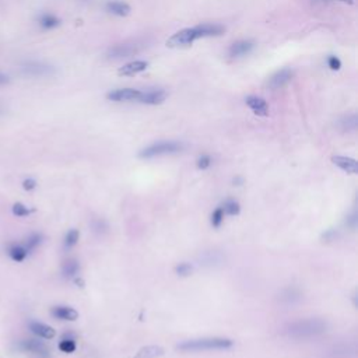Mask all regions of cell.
Wrapping results in <instances>:
<instances>
[{
  "label": "cell",
  "instance_id": "cell-1",
  "mask_svg": "<svg viewBox=\"0 0 358 358\" xmlns=\"http://www.w3.org/2000/svg\"><path fill=\"white\" fill-rule=\"evenodd\" d=\"M225 28L220 24H214V22H203L196 27L192 28H185L178 32H175L168 41H167V46L169 48H180V46H188L190 44H193L195 41L200 40V38H209V37H219Z\"/></svg>",
  "mask_w": 358,
  "mask_h": 358
},
{
  "label": "cell",
  "instance_id": "cell-2",
  "mask_svg": "<svg viewBox=\"0 0 358 358\" xmlns=\"http://www.w3.org/2000/svg\"><path fill=\"white\" fill-rule=\"evenodd\" d=\"M326 323L322 319H305L298 320L294 323H290L284 329V333L290 338L294 340H307V338L316 337L319 335L326 332Z\"/></svg>",
  "mask_w": 358,
  "mask_h": 358
},
{
  "label": "cell",
  "instance_id": "cell-3",
  "mask_svg": "<svg viewBox=\"0 0 358 358\" xmlns=\"http://www.w3.org/2000/svg\"><path fill=\"white\" fill-rule=\"evenodd\" d=\"M232 346L234 343L229 338L204 337L182 341L177 346V348L185 353H198V351H210V350H227Z\"/></svg>",
  "mask_w": 358,
  "mask_h": 358
},
{
  "label": "cell",
  "instance_id": "cell-4",
  "mask_svg": "<svg viewBox=\"0 0 358 358\" xmlns=\"http://www.w3.org/2000/svg\"><path fill=\"white\" fill-rule=\"evenodd\" d=\"M185 149V144L180 141H158L153 143L143 149L139 153L140 158H156L161 156H171V154H178Z\"/></svg>",
  "mask_w": 358,
  "mask_h": 358
},
{
  "label": "cell",
  "instance_id": "cell-5",
  "mask_svg": "<svg viewBox=\"0 0 358 358\" xmlns=\"http://www.w3.org/2000/svg\"><path fill=\"white\" fill-rule=\"evenodd\" d=\"M20 71L25 77H32V79H42V77H50L55 74V67L41 62V60H25L20 65Z\"/></svg>",
  "mask_w": 358,
  "mask_h": 358
},
{
  "label": "cell",
  "instance_id": "cell-6",
  "mask_svg": "<svg viewBox=\"0 0 358 358\" xmlns=\"http://www.w3.org/2000/svg\"><path fill=\"white\" fill-rule=\"evenodd\" d=\"M143 48H144V44L140 41H126L123 44H118V45L110 48L107 52V58L111 60L125 59V58H129V56L139 53Z\"/></svg>",
  "mask_w": 358,
  "mask_h": 358
},
{
  "label": "cell",
  "instance_id": "cell-7",
  "mask_svg": "<svg viewBox=\"0 0 358 358\" xmlns=\"http://www.w3.org/2000/svg\"><path fill=\"white\" fill-rule=\"evenodd\" d=\"M141 91L137 89H118L110 91L107 98L113 102H139Z\"/></svg>",
  "mask_w": 358,
  "mask_h": 358
},
{
  "label": "cell",
  "instance_id": "cell-8",
  "mask_svg": "<svg viewBox=\"0 0 358 358\" xmlns=\"http://www.w3.org/2000/svg\"><path fill=\"white\" fill-rule=\"evenodd\" d=\"M294 77V70L290 67H283V69L277 70L268 81V87L270 90H279L283 89L284 86H287L290 81Z\"/></svg>",
  "mask_w": 358,
  "mask_h": 358
},
{
  "label": "cell",
  "instance_id": "cell-9",
  "mask_svg": "<svg viewBox=\"0 0 358 358\" xmlns=\"http://www.w3.org/2000/svg\"><path fill=\"white\" fill-rule=\"evenodd\" d=\"M255 48V42L249 40H241L234 42L228 48V56L231 59H239L249 55Z\"/></svg>",
  "mask_w": 358,
  "mask_h": 358
},
{
  "label": "cell",
  "instance_id": "cell-10",
  "mask_svg": "<svg viewBox=\"0 0 358 358\" xmlns=\"http://www.w3.org/2000/svg\"><path fill=\"white\" fill-rule=\"evenodd\" d=\"M19 347L22 351L31 353V354H34L35 357L38 358L49 357V350H48V347L42 341H38V340H22Z\"/></svg>",
  "mask_w": 358,
  "mask_h": 358
},
{
  "label": "cell",
  "instance_id": "cell-11",
  "mask_svg": "<svg viewBox=\"0 0 358 358\" xmlns=\"http://www.w3.org/2000/svg\"><path fill=\"white\" fill-rule=\"evenodd\" d=\"M167 100V92L161 89H151L141 91L139 102L144 105H159Z\"/></svg>",
  "mask_w": 358,
  "mask_h": 358
},
{
  "label": "cell",
  "instance_id": "cell-12",
  "mask_svg": "<svg viewBox=\"0 0 358 358\" xmlns=\"http://www.w3.org/2000/svg\"><path fill=\"white\" fill-rule=\"evenodd\" d=\"M105 10L113 14V16H118V17H126L129 16L130 11V6L126 3V1H122V0H108L105 3Z\"/></svg>",
  "mask_w": 358,
  "mask_h": 358
},
{
  "label": "cell",
  "instance_id": "cell-13",
  "mask_svg": "<svg viewBox=\"0 0 358 358\" xmlns=\"http://www.w3.org/2000/svg\"><path fill=\"white\" fill-rule=\"evenodd\" d=\"M245 101H246V105L250 108V111H252L253 113H256L258 116H268V102L263 100L262 97H258V95H249Z\"/></svg>",
  "mask_w": 358,
  "mask_h": 358
},
{
  "label": "cell",
  "instance_id": "cell-14",
  "mask_svg": "<svg viewBox=\"0 0 358 358\" xmlns=\"http://www.w3.org/2000/svg\"><path fill=\"white\" fill-rule=\"evenodd\" d=\"M147 67H149V62H146V60H133V62L123 65V67H120L118 74L119 76H136L141 71H144Z\"/></svg>",
  "mask_w": 358,
  "mask_h": 358
},
{
  "label": "cell",
  "instance_id": "cell-15",
  "mask_svg": "<svg viewBox=\"0 0 358 358\" xmlns=\"http://www.w3.org/2000/svg\"><path fill=\"white\" fill-rule=\"evenodd\" d=\"M333 164L337 165L338 168L347 174H357L358 172V162L354 158H350V157H344V156H335L333 158Z\"/></svg>",
  "mask_w": 358,
  "mask_h": 358
},
{
  "label": "cell",
  "instance_id": "cell-16",
  "mask_svg": "<svg viewBox=\"0 0 358 358\" xmlns=\"http://www.w3.org/2000/svg\"><path fill=\"white\" fill-rule=\"evenodd\" d=\"M38 25L42 30H53L60 25V19L58 16H55L53 13H41L38 16Z\"/></svg>",
  "mask_w": 358,
  "mask_h": 358
},
{
  "label": "cell",
  "instance_id": "cell-17",
  "mask_svg": "<svg viewBox=\"0 0 358 358\" xmlns=\"http://www.w3.org/2000/svg\"><path fill=\"white\" fill-rule=\"evenodd\" d=\"M30 329L34 335H37L38 337L46 338V340L53 338L55 337V335H56L55 329L50 328L48 325H45V323H40V322H32L30 325Z\"/></svg>",
  "mask_w": 358,
  "mask_h": 358
},
{
  "label": "cell",
  "instance_id": "cell-18",
  "mask_svg": "<svg viewBox=\"0 0 358 358\" xmlns=\"http://www.w3.org/2000/svg\"><path fill=\"white\" fill-rule=\"evenodd\" d=\"M52 315L55 318L62 319V320H76L79 318L77 311L70 307H55L52 309Z\"/></svg>",
  "mask_w": 358,
  "mask_h": 358
},
{
  "label": "cell",
  "instance_id": "cell-19",
  "mask_svg": "<svg viewBox=\"0 0 358 358\" xmlns=\"http://www.w3.org/2000/svg\"><path fill=\"white\" fill-rule=\"evenodd\" d=\"M164 354V350L158 346H149L140 350L134 358H159Z\"/></svg>",
  "mask_w": 358,
  "mask_h": 358
},
{
  "label": "cell",
  "instance_id": "cell-20",
  "mask_svg": "<svg viewBox=\"0 0 358 358\" xmlns=\"http://www.w3.org/2000/svg\"><path fill=\"white\" fill-rule=\"evenodd\" d=\"M28 253H30L28 249L25 248V246H22V245H13L9 249V255H10V258L14 262H22V260H25V258L28 256Z\"/></svg>",
  "mask_w": 358,
  "mask_h": 358
},
{
  "label": "cell",
  "instance_id": "cell-21",
  "mask_svg": "<svg viewBox=\"0 0 358 358\" xmlns=\"http://www.w3.org/2000/svg\"><path fill=\"white\" fill-rule=\"evenodd\" d=\"M358 126V118L356 113H351L347 115L344 118H341L340 120V128L344 130V132H354Z\"/></svg>",
  "mask_w": 358,
  "mask_h": 358
},
{
  "label": "cell",
  "instance_id": "cell-22",
  "mask_svg": "<svg viewBox=\"0 0 358 358\" xmlns=\"http://www.w3.org/2000/svg\"><path fill=\"white\" fill-rule=\"evenodd\" d=\"M77 271H79V263L76 262V260H67V262H65V265H63V276L65 277H74L76 274H77Z\"/></svg>",
  "mask_w": 358,
  "mask_h": 358
},
{
  "label": "cell",
  "instance_id": "cell-23",
  "mask_svg": "<svg viewBox=\"0 0 358 358\" xmlns=\"http://www.w3.org/2000/svg\"><path fill=\"white\" fill-rule=\"evenodd\" d=\"M79 238H80L79 231H77V229H70L69 232L66 234V237H65V246H66V248L74 246V245L79 242Z\"/></svg>",
  "mask_w": 358,
  "mask_h": 358
},
{
  "label": "cell",
  "instance_id": "cell-24",
  "mask_svg": "<svg viewBox=\"0 0 358 358\" xmlns=\"http://www.w3.org/2000/svg\"><path fill=\"white\" fill-rule=\"evenodd\" d=\"M224 216H225V213H224L223 207H219V209L214 210L213 214H211V225L216 227V228H219L220 225L223 224V221H224Z\"/></svg>",
  "mask_w": 358,
  "mask_h": 358
},
{
  "label": "cell",
  "instance_id": "cell-25",
  "mask_svg": "<svg viewBox=\"0 0 358 358\" xmlns=\"http://www.w3.org/2000/svg\"><path fill=\"white\" fill-rule=\"evenodd\" d=\"M59 350L62 353L70 354L76 350V341L73 338H63L59 343Z\"/></svg>",
  "mask_w": 358,
  "mask_h": 358
},
{
  "label": "cell",
  "instance_id": "cell-26",
  "mask_svg": "<svg viewBox=\"0 0 358 358\" xmlns=\"http://www.w3.org/2000/svg\"><path fill=\"white\" fill-rule=\"evenodd\" d=\"M223 210H224V213L225 214H228V216H237L239 214V204L237 201H234V200H227L225 203H224V206H223Z\"/></svg>",
  "mask_w": 358,
  "mask_h": 358
},
{
  "label": "cell",
  "instance_id": "cell-27",
  "mask_svg": "<svg viewBox=\"0 0 358 358\" xmlns=\"http://www.w3.org/2000/svg\"><path fill=\"white\" fill-rule=\"evenodd\" d=\"M13 214L17 216V217H27V216L31 214V210L22 203H16L13 206Z\"/></svg>",
  "mask_w": 358,
  "mask_h": 358
},
{
  "label": "cell",
  "instance_id": "cell-28",
  "mask_svg": "<svg viewBox=\"0 0 358 358\" xmlns=\"http://www.w3.org/2000/svg\"><path fill=\"white\" fill-rule=\"evenodd\" d=\"M41 242H42V237H41L40 234H32L30 238H28V241H27V244H25V248L28 249V252H30L32 249L37 248Z\"/></svg>",
  "mask_w": 358,
  "mask_h": 358
},
{
  "label": "cell",
  "instance_id": "cell-29",
  "mask_svg": "<svg viewBox=\"0 0 358 358\" xmlns=\"http://www.w3.org/2000/svg\"><path fill=\"white\" fill-rule=\"evenodd\" d=\"M192 270H193V268H192V265H189V263H179L178 266L175 268V271H177V274H179V276H189L190 273H192Z\"/></svg>",
  "mask_w": 358,
  "mask_h": 358
},
{
  "label": "cell",
  "instance_id": "cell-30",
  "mask_svg": "<svg viewBox=\"0 0 358 358\" xmlns=\"http://www.w3.org/2000/svg\"><path fill=\"white\" fill-rule=\"evenodd\" d=\"M211 157L210 156H200L198 161H196V165L199 169H207L211 165Z\"/></svg>",
  "mask_w": 358,
  "mask_h": 358
},
{
  "label": "cell",
  "instance_id": "cell-31",
  "mask_svg": "<svg viewBox=\"0 0 358 358\" xmlns=\"http://www.w3.org/2000/svg\"><path fill=\"white\" fill-rule=\"evenodd\" d=\"M328 66L332 70H338L341 67V60L338 59L337 56H335V55H330L328 58Z\"/></svg>",
  "mask_w": 358,
  "mask_h": 358
},
{
  "label": "cell",
  "instance_id": "cell-32",
  "mask_svg": "<svg viewBox=\"0 0 358 358\" xmlns=\"http://www.w3.org/2000/svg\"><path fill=\"white\" fill-rule=\"evenodd\" d=\"M299 297H301V295H299L298 291H295V290H289L287 294H286L283 298L286 299L287 302H292L294 299H299Z\"/></svg>",
  "mask_w": 358,
  "mask_h": 358
},
{
  "label": "cell",
  "instance_id": "cell-33",
  "mask_svg": "<svg viewBox=\"0 0 358 358\" xmlns=\"http://www.w3.org/2000/svg\"><path fill=\"white\" fill-rule=\"evenodd\" d=\"M22 188H24L25 190L35 189V188H37V180H35V179H32V178L25 179V180L22 182Z\"/></svg>",
  "mask_w": 358,
  "mask_h": 358
},
{
  "label": "cell",
  "instance_id": "cell-34",
  "mask_svg": "<svg viewBox=\"0 0 358 358\" xmlns=\"http://www.w3.org/2000/svg\"><path fill=\"white\" fill-rule=\"evenodd\" d=\"M9 83H10V77L7 74H4V73L0 71V87H3V86H6Z\"/></svg>",
  "mask_w": 358,
  "mask_h": 358
},
{
  "label": "cell",
  "instance_id": "cell-35",
  "mask_svg": "<svg viewBox=\"0 0 358 358\" xmlns=\"http://www.w3.org/2000/svg\"><path fill=\"white\" fill-rule=\"evenodd\" d=\"M315 3H325V1H341V3H346V4H353L354 0H312Z\"/></svg>",
  "mask_w": 358,
  "mask_h": 358
},
{
  "label": "cell",
  "instance_id": "cell-36",
  "mask_svg": "<svg viewBox=\"0 0 358 358\" xmlns=\"http://www.w3.org/2000/svg\"><path fill=\"white\" fill-rule=\"evenodd\" d=\"M347 224H350V225H351L353 228L356 227V224H357V214H356V213H354V214H351V216L348 217Z\"/></svg>",
  "mask_w": 358,
  "mask_h": 358
},
{
  "label": "cell",
  "instance_id": "cell-37",
  "mask_svg": "<svg viewBox=\"0 0 358 358\" xmlns=\"http://www.w3.org/2000/svg\"><path fill=\"white\" fill-rule=\"evenodd\" d=\"M4 113H6V107H4V105H3V104L0 102V118H1V116H3Z\"/></svg>",
  "mask_w": 358,
  "mask_h": 358
}]
</instances>
